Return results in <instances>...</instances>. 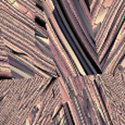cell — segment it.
Segmentation results:
<instances>
[{
  "instance_id": "3957f363",
  "label": "cell",
  "mask_w": 125,
  "mask_h": 125,
  "mask_svg": "<svg viewBox=\"0 0 125 125\" xmlns=\"http://www.w3.org/2000/svg\"><path fill=\"white\" fill-rule=\"evenodd\" d=\"M125 21V0H112L102 21L93 27L94 42L99 66L105 58L121 25Z\"/></svg>"
},
{
  "instance_id": "7a4b0ae2",
  "label": "cell",
  "mask_w": 125,
  "mask_h": 125,
  "mask_svg": "<svg viewBox=\"0 0 125 125\" xmlns=\"http://www.w3.org/2000/svg\"><path fill=\"white\" fill-rule=\"evenodd\" d=\"M64 12L66 14L69 24H72L73 30L76 32V38L84 46L89 54L91 62L99 71V61L96 52L93 35V24L90 13L85 0H60ZM100 72V71H99Z\"/></svg>"
},
{
  "instance_id": "5b68a950",
  "label": "cell",
  "mask_w": 125,
  "mask_h": 125,
  "mask_svg": "<svg viewBox=\"0 0 125 125\" xmlns=\"http://www.w3.org/2000/svg\"><path fill=\"white\" fill-rule=\"evenodd\" d=\"M125 56V21L110 47L105 58L100 63L99 71L102 74H112Z\"/></svg>"
},
{
  "instance_id": "8992f818",
  "label": "cell",
  "mask_w": 125,
  "mask_h": 125,
  "mask_svg": "<svg viewBox=\"0 0 125 125\" xmlns=\"http://www.w3.org/2000/svg\"><path fill=\"white\" fill-rule=\"evenodd\" d=\"M111 1L112 0H88L87 1L93 27L98 25L102 21L105 11H107L109 4L111 3Z\"/></svg>"
},
{
  "instance_id": "6da1fadb",
  "label": "cell",
  "mask_w": 125,
  "mask_h": 125,
  "mask_svg": "<svg viewBox=\"0 0 125 125\" xmlns=\"http://www.w3.org/2000/svg\"><path fill=\"white\" fill-rule=\"evenodd\" d=\"M0 125H74L60 78L1 80Z\"/></svg>"
},
{
  "instance_id": "277c9868",
  "label": "cell",
  "mask_w": 125,
  "mask_h": 125,
  "mask_svg": "<svg viewBox=\"0 0 125 125\" xmlns=\"http://www.w3.org/2000/svg\"><path fill=\"white\" fill-rule=\"evenodd\" d=\"M52 3H53V7H54L52 13H53L54 19H56L58 25H59L60 31H61L62 35L64 36L65 40L68 42L69 46L71 47L72 51L75 53L76 58L78 59L81 65L83 66L84 71H85L86 75H97V74H99L100 72L98 71V69L96 68L95 65H94L93 62L88 59V57L86 56L85 51H84L82 46L80 45V42L77 40L75 34L72 32L71 26H70L68 20H66L65 15H64V12L62 10L60 2L58 1V0H52Z\"/></svg>"
}]
</instances>
